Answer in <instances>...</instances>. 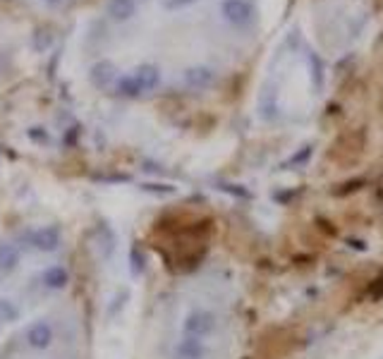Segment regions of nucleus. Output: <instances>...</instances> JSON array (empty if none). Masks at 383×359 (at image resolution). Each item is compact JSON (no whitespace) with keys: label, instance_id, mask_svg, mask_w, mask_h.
Listing matches in <instances>:
<instances>
[{"label":"nucleus","instance_id":"8","mask_svg":"<svg viewBox=\"0 0 383 359\" xmlns=\"http://www.w3.org/2000/svg\"><path fill=\"white\" fill-rule=\"evenodd\" d=\"M211 326H214V324H211V316L204 314V312L192 314L190 319H187V324H185L187 331L194 333V336H204V333H209Z\"/></svg>","mask_w":383,"mask_h":359},{"label":"nucleus","instance_id":"12","mask_svg":"<svg viewBox=\"0 0 383 359\" xmlns=\"http://www.w3.org/2000/svg\"><path fill=\"white\" fill-rule=\"evenodd\" d=\"M142 87H139V82L135 79V75H127V77H120L118 79V94H123V96H139L142 94Z\"/></svg>","mask_w":383,"mask_h":359},{"label":"nucleus","instance_id":"4","mask_svg":"<svg viewBox=\"0 0 383 359\" xmlns=\"http://www.w3.org/2000/svg\"><path fill=\"white\" fill-rule=\"evenodd\" d=\"M106 12H108V17L115 20V22H127V20H132V17H135L137 3H135V0H108Z\"/></svg>","mask_w":383,"mask_h":359},{"label":"nucleus","instance_id":"1","mask_svg":"<svg viewBox=\"0 0 383 359\" xmlns=\"http://www.w3.org/2000/svg\"><path fill=\"white\" fill-rule=\"evenodd\" d=\"M223 17L235 27H247L254 20V8L247 0H226L223 3Z\"/></svg>","mask_w":383,"mask_h":359},{"label":"nucleus","instance_id":"15","mask_svg":"<svg viewBox=\"0 0 383 359\" xmlns=\"http://www.w3.org/2000/svg\"><path fill=\"white\" fill-rule=\"evenodd\" d=\"M48 5H58V3H63V0H46Z\"/></svg>","mask_w":383,"mask_h":359},{"label":"nucleus","instance_id":"3","mask_svg":"<svg viewBox=\"0 0 383 359\" xmlns=\"http://www.w3.org/2000/svg\"><path fill=\"white\" fill-rule=\"evenodd\" d=\"M60 240H63V235H60V228H56V225H44V228L34 230L29 235L32 247L39 249V252H56L60 247Z\"/></svg>","mask_w":383,"mask_h":359},{"label":"nucleus","instance_id":"11","mask_svg":"<svg viewBox=\"0 0 383 359\" xmlns=\"http://www.w3.org/2000/svg\"><path fill=\"white\" fill-rule=\"evenodd\" d=\"M185 79L192 87H206V84H211V79H214V72L206 68H192L185 72Z\"/></svg>","mask_w":383,"mask_h":359},{"label":"nucleus","instance_id":"2","mask_svg":"<svg viewBox=\"0 0 383 359\" xmlns=\"http://www.w3.org/2000/svg\"><path fill=\"white\" fill-rule=\"evenodd\" d=\"M24 340L32 350H48L53 343V326L48 321H34L24 333Z\"/></svg>","mask_w":383,"mask_h":359},{"label":"nucleus","instance_id":"5","mask_svg":"<svg viewBox=\"0 0 383 359\" xmlns=\"http://www.w3.org/2000/svg\"><path fill=\"white\" fill-rule=\"evenodd\" d=\"M41 283H44L48 290H65L70 283V273L68 269H63V266H51V269L44 271Z\"/></svg>","mask_w":383,"mask_h":359},{"label":"nucleus","instance_id":"13","mask_svg":"<svg viewBox=\"0 0 383 359\" xmlns=\"http://www.w3.org/2000/svg\"><path fill=\"white\" fill-rule=\"evenodd\" d=\"M180 357H185V359H199V357H202V345L194 343V340H185V343L180 345Z\"/></svg>","mask_w":383,"mask_h":359},{"label":"nucleus","instance_id":"9","mask_svg":"<svg viewBox=\"0 0 383 359\" xmlns=\"http://www.w3.org/2000/svg\"><path fill=\"white\" fill-rule=\"evenodd\" d=\"M135 79H137L139 87H142L144 91H149V89H154L156 84H158L161 75H158V70L154 68V65H142V68H137Z\"/></svg>","mask_w":383,"mask_h":359},{"label":"nucleus","instance_id":"10","mask_svg":"<svg viewBox=\"0 0 383 359\" xmlns=\"http://www.w3.org/2000/svg\"><path fill=\"white\" fill-rule=\"evenodd\" d=\"M20 319V307L8 297H0V324H15Z\"/></svg>","mask_w":383,"mask_h":359},{"label":"nucleus","instance_id":"6","mask_svg":"<svg viewBox=\"0 0 383 359\" xmlns=\"http://www.w3.org/2000/svg\"><path fill=\"white\" fill-rule=\"evenodd\" d=\"M20 261H22V254L15 245H0V273H3V276L15 271L17 266H20Z\"/></svg>","mask_w":383,"mask_h":359},{"label":"nucleus","instance_id":"14","mask_svg":"<svg viewBox=\"0 0 383 359\" xmlns=\"http://www.w3.org/2000/svg\"><path fill=\"white\" fill-rule=\"evenodd\" d=\"M29 137H32V139H39V142H46V139H48L46 132H44V135H41V132H36V127H34L32 132H29Z\"/></svg>","mask_w":383,"mask_h":359},{"label":"nucleus","instance_id":"7","mask_svg":"<svg viewBox=\"0 0 383 359\" xmlns=\"http://www.w3.org/2000/svg\"><path fill=\"white\" fill-rule=\"evenodd\" d=\"M113 79H115V68L108 60H101V63H96L94 68H91V82H94L96 87H108Z\"/></svg>","mask_w":383,"mask_h":359}]
</instances>
